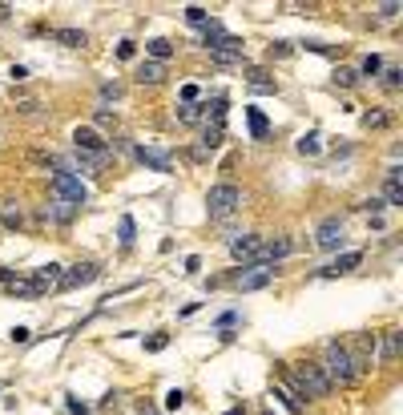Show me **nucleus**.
<instances>
[{"label":"nucleus","instance_id":"34","mask_svg":"<svg viewBox=\"0 0 403 415\" xmlns=\"http://www.w3.org/2000/svg\"><path fill=\"white\" fill-rule=\"evenodd\" d=\"M186 20H190V25H206V8H202V4H190V8H186Z\"/></svg>","mask_w":403,"mask_h":415},{"label":"nucleus","instance_id":"24","mask_svg":"<svg viewBox=\"0 0 403 415\" xmlns=\"http://www.w3.org/2000/svg\"><path fill=\"white\" fill-rule=\"evenodd\" d=\"M271 395H274V400H278V403H282V407H287L290 415H303V400H299V395H290L287 387H274Z\"/></svg>","mask_w":403,"mask_h":415},{"label":"nucleus","instance_id":"11","mask_svg":"<svg viewBox=\"0 0 403 415\" xmlns=\"http://www.w3.org/2000/svg\"><path fill=\"white\" fill-rule=\"evenodd\" d=\"M246 85L250 89H258V93H278V81H274V73H266L262 64H246Z\"/></svg>","mask_w":403,"mask_h":415},{"label":"nucleus","instance_id":"48","mask_svg":"<svg viewBox=\"0 0 403 415\" xmlns=\"http://www.w3.org/2000/svg\"><path fill=\"white\" fill-rule=\"evenodd\" d=\"M69 411H73V415H89V407H85V403H77L73 395H69Z\"/></svg>","mask_w":403,"mask_h":415},{"label":"nucleus","instance_id":"15","mask_svg":"<svg viewBox=\"0 0 403 415\" xmlns=\"http://www.w3.org/2000/svg\"><path fill=\"white\" fill-rule=\"evenodd\" d=\"M383 206H403V170H399V165H391V170H387Z\"/></svg>","mask_w":403,"mask_h":415},{"label":"nucleus","instance_id":"7","mask_svg":"<svg viewBox=\"0 0 403 415\" xmlns=\"http://www.w3.org/2000/svg\"><path fill=\"white\" fill-rule=\"evenodd\" d=\"M290 254V238H271V242H262L254 250V258H250V266H274V262H282V258Z\"/></svg>","mask_w":403,"mask_h":415},{"label":"nucleus","instance_id":"38","mask_svg":"<svg viewBox=\"0 0 403 415\" xmlns=\"http://www.w3.org/2000/svg\"><path fill=\"white\" fill-rule=\"evenodd\" d=\"M198 97H202V89H198V85H182V105H193Z\"/></svg>","mask_w":403,"mask_h":415},{"label":"nucleus","instance_id":"20","mask_svg":"<svg viewBox=\"0 0 403 415\" xmlns=\"http://www.w3.org/2000/svg\"><path fill=\"white\" fill-rule=\"evenodd\" d=\"M399 359V331L387 327L383 331V351H379V363H395Z\"/></svg>","mask_w":403,"mask_h":415},{"label":"nucleus","instance_id":"6","mask_svg":"<svg viewBox=\"0 0 403 415\" xmlns=\"http://www.w3.org/2000/svg\"><path fill=\"white\" fill-rule=\"evenodd\" d=\"M242 48H246V41H242V36L222 32V36L210 45V61H214V64H238L242 61Z\"/></svg>","mask_w":403,"mask_h":415},{"label":"nucleus","instance_id":"29","mask_svg":"<svg viewBox=\"0 0 403 415\" xmlns=\"http://www.w3.org/2000/svg\"><path fill=\"white\" fill-rule=\"evenodd\" d=\"M222 137H226L222 125H206V129H202V149H218V145H222Z\"/></svg>","mask_w":403,"mask_h":415},{"label":"nucleus","instance_id":"31","mask_svg":"<svg viewBox=\"0 0 403 415\" xmlns=\"http://www.w3.org/2000/svg\"><path fill=\"white\" fill-rule=\"evenodd\" d=\"M387 121H391V117H387L383 109H367V113H363V125H367V129H383Z\"/></svg>","mask_w":403,"mask_h":415},{"label":"nucleus","instance_id":"8","mask_svg":"<svg viewBox=\"0 0 403 415\" xmlns=\"http://www.w3.org/2000/svg\"><path fill=\"white\" fill-rule=\"evenodd\" d=\"M97 274H101V266H97V262H77V266H69V271H61V283H57V290L85 287V283H93Z\"/></svg>","mask_w":403,"mask_h":415},{"label":"nucleus","instance_id":"18","mask_svg":"<svg viewBox=\"0 0 403 415\" xmlns=\"http://www.w3.org/2000/svg\"><path fill=\"white\" fill-rule=\"evenodd\" d=\"M61 271H64V266H57V262H48V266H36L32 283H36L41 290H57V283H61Z\"/></svg>","mask_w":403,"mask_h":415},{"label":"nucleus","instance_id":"22","mask_svg":"<svg viewBox=\"0 0 403 415\" xmlns=\"http://www.w3.org/2000/svg\"><path fill=\"white\" fill-rule=\"evenodd\" d=\"M145 48H149V57H153V61H170V57H174V45H170V41H165V36H153V41H145Z\"/></svg>","mask_w":403,"mask_h":415},{"label":"nucleus","instance_id":"41","mask_svg":"<svg viewBox=\"0 0 403 415\" xmlns=\"http://www.w3.org/2000/svg\"><path fill=\"white\" fill-rule=\"evenodd\" d=\"M266 53H271L274 61H282V57H290V45H282V41H278V45H271Z\"/></svg>","mask_w":403,"mask_h":415},{"label":"nucleus","instance_id":"50","mask_svg":"<svg viewBox=\"0 0 403 415\" xmlns=\"http://www.w3.org/2000/svg\"><path fill=\"white\" fill-rule=\"evenodd\" d=\"M8 16H13V4H4V0H0V20H8Z\"/></svg>","mask_w":403,"mask_h":415},{"label":"nucleus","instance_id":"1","mask_svg":"<svg viewBox=\"0 0 403 415\" xmlns=\"http://www.w3.org/2000/svg\"><path fill=\"white\" fill-rule=\"evenodd\" d=\"M322 375L331 379V387L335 383H355V375H359V367H355V359H351V351H347V343H327V355H322Z\"/></svg>","mask_w":403,"mask_h":415},{"label":"nucleus","instance_id":"27","mask_svg":"<svg viewBox=\"0 0 403 415\" xmlns=\"http://www.w3.org/2000/svg\"><path fill=\"white\" fill-rule=\"evenodd\" d=\"M117 238H121V246H133V238H137V222H133L129 214L117 222Z\"/></svg>","mask_w":403,"mask_h":415},{"label":"nucleus","instance_id":"33","mask_svg":"<svg viewBox=\"0 0 403 415\" xmlns=\"http://www.w3.org/2000/svg\"><path fill=\"white\" fill-rule=\"evenodd\" d=\"M222 32H226V29H222V25H218V20H206V36H202V45L210 48V45H214V41H218V36H222Z\"/></svg>","mask_w":403,"mask_h":415},{"label":"nucleus","instance_id":"12","mask_svg":"<svg viewBox=\"0 0 403 415\" xmlns=\"http://www.w3.org/2000/svg\"><path fill=\"white\" fill-rule=\"evenodd\" d=\"M347 242V230H343V222L339 218H327V222L319 226V246L322 250H339Z\"/></svg>","mask_w":403,"mask_h":415},{"label":"nucleus","instance_id":"9","mask_svg":"<svg viewBox=\"0 0 403 415\" xmlns=\"http://www.w3.org/2000/svg\"><path fill=\"white\" fill-rule=\"evenodd\" d=\"M133 158L142 161L145 170H158V174H174V158H170V154H161V149L137 145V149H133Z\"/></svg>","mask_w":403,"mask_h":415},{"label":"nucleus","instance_id":"16","mask_svg":"<svg viewBox=\"0 0 403 415\" xmlns=\"http://www.w3.org/2000/svg\"><path fill=\"white\" fill-rule=\"evenodd\" d=\"M8 294H13V299H45V290L36 287V283H32V278H25V274H16L13 283H8Z\"/></svg>","mask_w":403,"mask_h":415},{"label":"nucleus","instance_id":"46","mask_svg":"<svg viewBox=\"0 0 403 415\" xmlns=\"http://www.w3.org/2000/svg\"><path fill=\"white\" fill-rule=\"evenodd\" d=\"M8 77H13V81H25V77H29V69H25V64H13V69H8Z\"/></svg>","mask_w":403,"mask_h":415},{"label":"nucleus","instance_id":"35","mask_svg":"<svg viewBox=\"0 0 403 415\" xmlns=\"http://www.w3.org/2000/svg\"><path fill=\"white\" fill-rule=\"evenodd\" d=\"M97 125H101V129H113V133H117V129H121V121H117L113 113H105V109H101V113H97Z\"/></svg>","mask_w":403,"mask_h":415},{"label":"nucleus","instance_id":"5","mask_svg":"<svg viewBox=\"0 0 403 415\" xmlns=\"http://www.w3.org/2000/svg\"><path fill=\"white\" fill-rule=\"evenodd\" d=\"M73 145H77L81 154H89V158H109V142L101 137V129H93V125H77L73 129Z\"/></svg>","mask_w":403,"mask_h":415},{"label":"nucleus","instance_id":"42","mask_svg":"<svg viewBox=\"0 0 403 415\" xmlns=\"http://www.w3.org/2000/svg\"><path fill=\"white\" fill-rule=\"evenodd\" d=\"M8 339H13V343H29V327H13V331H8Z\"/></svg>","mask_w":403,"mask_h":415},{"label":"nucleus","instance_id":"51","mask_svg":"<svg viewBox=\"0 0 403 415\" xmlns=\"http://www.w3.org/2000/svg\"><path fill=\"white\" fill-rule=\"evenodd\" d=\"M137 411H142V415H158V411H153V407H149V403H142V407H137Z\"/></svg>","mask_w":403,"mask_h":415},{"label":"nucleus","instance_id":"17","mask_svg":"<svg viewBox=\"0 0 403 415\" xmlns=\"http://www.w3.org/2000/svg\"><path fill=\"white\" fill-rule=\"evenodd\" d=\"M133 81H137V85H161V81H165V64L142 61L137 64V73H133Z\"/></svg>","mask_w":403,"mask_h":415},{"label":"nucleus","instance_id":"40","mask_svg":"<svg viewBox=\"0 0 403 415\" xmlns=\"http://www.w3.org/2000/svg\"><path fill=\"white\" fill-rule=\"evenodd\" d=\"M121 97V85H101V101H117Z\"/></svg>","mask_w":403,"mask_h":415},{"label":"nucleus","instance_id":"2","mask_svg":"<svg viewBox=\"0 0 403 415\" xmlns=\"http://www.w3.org/2000/svg\"><path fill=\"white\" fill-rule=\"evenodd\" d=\"M287 379L299 387L303 395H310V400H327V395H331V379L322 375L319 363H290Z\"/></svg>","mask_w":403,"mask_h":415},{"label":"nucleus","instance_id":"19","mask_svg":"<svg viewBox=\"0 0 403 415\" xmlns=\"http://www.w3.org/2000/svg\"><path fill=\"white\" fill-rule=\"evenodd\" d=\"M246 121H250L254 142H266V137H271V121H266V113H262V109H254V105H250V109H246Z\"/></svg>","mask_w":403,"mask_h":415},{"label":"nucleus","instance_id":"26","mask_svg":"<svg viewBox=\"0 0 403 415\" xmlns=\"http://www.w3.org/2000/svg\"><path fill=\"white\" fill-rule=\"evenodd\" d=\"M331 81H335V85H343V89H351V85H359V73H355L351 64H339L335 73H331Z\"/></svg>","mask_w":403,"mask_h":415},{"label":"nucleus","instance_id":"28","mask_svg":"<svg viewBox=\"0 0 403 415\" xmlns=\"http://www.w3.org/2000/svg\"><path fill=\"white\" fill-rule=\"evenodd\" d=\"M57 41H61L64 48H85V41H89V36H85V32H77V29H61V32H57Z\"/></svg>","mask_w":403,"mask_h":415},{"label":"nucleus","instance_id":"49","mask_svg":"<svg viewBox=\"0 0 403 415\" xmlns=\"http://www.w3.org/2000/svg\"><path fill=\"white\" fill-rule=\"evenodd\" d=\"M186 271H190V274H198V271H202V258H198V254H193V258H186Z\"/></svg>","mask_w":403,"mask_h":415},{"label":"nucleus","instance_id":"47","mask_svg":"<svg viewBox=\"0 0 403 415\" xmlns=\"http://www.w3.org/2000/svg\"><path fill=\"white\" fill-rule=\"evenodd\" d=\"M359 210H371V214H379V210H383V202H379V198H371V202H359Z\"/></svg>","mask_w":403,"mask_h":415},{"label":"nucleus","instance_id":"37","mask_svg":"<svg viewBox=\"0 0 403 415\" xmlns=\"http://www.w3.org/2000/svg\"><path fill=\"white\" fill-rule=\"evenodd\" d=\"M299 154H306V158H310V154H319V142H315V133H306L303 142H299Z\"/></svg>","mask_w":403,"mask_h":415},{"label":"nucleus","instance_id":"36","mask_svg":"<svg viewBox=\"0 0 403 415\" xmlns=\"http://www.w3.org/2000/svg\"><path fill=\"white\" fill-rule=\"evenodd\" d=\"M375 13H379V16H399V13H403V4H399V0H383V4L375 8Z\"/></svg>","mask_w":403,"mask_h":415},{"label":"nucleus","instance_id":"13","mask_svg":"<svg viewBox=\"0 0 403 415\" xmlns=\"http://www.w3.org/2000/svg\"><path fill=\"white\" fill-rule=\"evenodd\" d=\"M258 246H262V238H258V234H238V238H230V254L238 258L242 266H250V258H254Z\"/></svg>","mask_w":403,"mask_h":415},{"label":"nucleus","instance_id":"10","mask_svg":"<svg viewBox=\"0 0 403 415\" xmlns=\"http://www.w3.org/2000/svg\"><path fill=\"white\" fill-rule=\"evenodd\" d=\"M274 283V266H242L238 274V290H262Z\"/></svg>","mask_w":403,"mask_h":415},{"label":"nucleus","instance_id":"30","mask_svg":"<svg viewBox=\"0 0 403 415\" xmlns=\"http://www.w3.org/2000/svg\"><path fill=\"white\" fill-rule=\"evenodd\" d=\"M355 73H359V77H379V73H383V61H379L375 53H367V57H363V64H359Z\"/></svg>","mask_w":403,"mask_h":415},{"label":"nucleus","instance_id":"25","mask_svg":"<svg viewBox=\"0 0 403 415\" xmlns=\"http://www.w3.org/2000/svg\"><path fill=\"white\" fill-rule=\"evenodd\" d=\"M48 214H53L57 222H73L77 206H69V202H61V198H53V202H48Z\"/></svg>","mask_w":403,"mask_h":415},{"label":"nucleus","instance_id":"43","mask_svg":"<svg viewBox=\"0 0 403 415\" xmlns=\"http://www.w3.org/2000/svg\"><path fill=\"white\" fill-rule=\"evenodd\" d=\"M182 403H186V391H170V400H165V407L174 411V407H182Z\"/></svg>","mask_w":403,"mask_h":415},{"label":"nucleus","instance_id":"14","mask_svg":"<svg viewBox=\"0 0 403 415\" xmlns=\"http://www.w3.org/2000/svg\"><path fill=\"white\" fill-rule=\"evenodd\" d=\"M359 262H363V254H359V250H347V254H339L335 262H331V266H322L319 278H339V274H351L355 266H359Z\"/></svg>","mask_w":403,"mask_h":415},{"label":"nucleus","instance_id":"45","mask_svg":"<svg viewBox=\"0 0 403 415\" xmlns=\"http://www.w3.org/2000/svg\"><path fill=\"white\" fill-rule=\"evenodd\" d=\"M13 278H16V271H13V266H0V287H8Z\"/></svg>","mask_w":403,"mask_h":415},{"label":"nucleus","instance_id":"23","mask_svg":"<svg viewBox=\"0 0 403 415\" xmlns=\"http://www.w3.org/2000/svg\"><path fill=\"white\" fill-rule=\"evenodd\" d=\"M0 226H4V230H20V226H25V214H20L16 202H8V206L0 210Z\"/></svg>","mask_w":403,"mask_h":415},{"label":"nucleus","instance_id":"44","mask_svg":"<svg viewBox=\"0 0 403 415\" xmlns=\"http://www.w3.org/2000/svg\"><path fill=\"white\" fill-rule=\"evenodd\" d=\"M117 57H121V61H129V57H133V41H121V45H117Z\"/></svg>","mask_w":403,"mask_h":415},{"label":"nucleus","instance_id":"39","mask_svg":"<svg viewBox=\"0 0 403 415\" xmlns=\"http://www.w3.org/2000/svg\"><path fill=\"white\" fill-rule=\"evenodd\" d=\"M165 343H170V335H149L145 339V351H161Z\"/></svg>","mask_w":403,"mask_h":415},{"label":"nucleus","instance_id":"3","mask_svg":"<svg viewBox=\"0 0 403 415\" xmlns=\"http://www.w3.org/2000/svg\"><path fill=\"white\" fill-rule=\"evenodd\" d=\"M238 206H242V190L234 186V182H218V186H210V193H206V214H210V218H230Z\"/></svg>","mask_w":403,"mask_h":415},{"label":"nucleus","instance_id":"21","mask_svg":"<svg viewBox=\"0 0 403 415\" xmlns=\"http://www.w3.org/2000/svg\"><path fill=\"white\" fill-rule=\"evenodd\" d=\"M202 117H206V105H202V101H193V105H177V121H182V125H198Z\"/></svg>","mask_w":403,"mask_h":415},{"label":"nucleus","instance_id":"32","mask_svg":"<svg viewBox=\"0 0 403 415\" xmlns=\"http://www.w3.org/2000/svg\"><path fill=\"white\" fill-rule=\"evenodd\" d=\"M383 85H387V89H399V85H403V69H395V64L383 69Z\"/></svg>","mask_w":403,"mask_h":415},{"label":"nucleus","instance_id":"52","mask_svg":"<svg viewBox=\"0 0 403 415\" xmlns=\"http://www.w3.org/2000/svg\"><path fill=\"white\" fill-rule=\"evenodd\" d=\"M226 415H242V407H230V411H226Z\"/></svg>","mask_w":403,"mask_h":415},{"label":"nucleus","instance_id":"4","mask_svg":"<svg viewBox=\"0 0 403 415\" xmlns=\"http://www.w3.org/2000/svg\"><path fill=\"white\" fill-rule=\"evenodd\" d=\"M53 198H61V202L81 210L89 202V186H85L77 174H53Z\"/></svg>","mask_w":403,"mask_h":415}]
</instances>
